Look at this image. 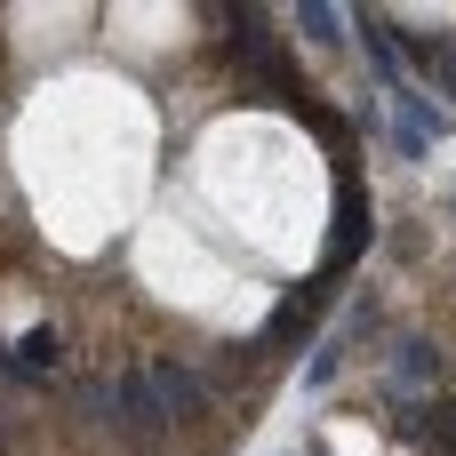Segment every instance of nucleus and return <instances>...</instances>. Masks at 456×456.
Returning <instances> with one entry per match:
<instances>
[{"label": "nucleus", "instance_id": "nucleus-4", "mask_svg": "<svg viewBox=\"0 0 456 456\" xmlns=\"http://www.w3.org/2000/svg\"><path fill=\"white\" fill-rule=\"evenodd\" d=\"M297 24H305V40H321V48H345V40H353V16H337V8H321V0H305Z\"/></svg>", "mask_w": 456, "mask_h": 456}, {"label": "nucleus", "instance_id": "nucleus-5", "mask_svg": "<svg viewBox=\"0 0 456 456\" xmlns=\"http://www.w3.org/2000/svg\"><path fill=\"white\" fill-rule=\"evenodd\" d=\"M337 369H345V345H321V353H313V369H305V385H313V393H321V385H329V377H337Z\"/></svg>", "mask_w": 456, "mask_h": 456}, {"label": "nucleus", "instance_id": "nucleus-6", "mask_svg": "<svg viewBox=\"0 0 456 456\" xmlns=\"http://www.w3.org/2000/svg\"><path fill=\"white\" fill-rule=\"evenodd\" d=\"M425 56H433V80H441V88L456 96V40H441V48H425Z\"/></svg>", "mask_w": 456, "mask_h": 456}, {"label": "nucleus", "instance_id": "nucleus-3", "mask_svg": "<svg viewBox=\"0 0 456 456\" xmlns=\"http://www.w3.org/2000/svg\"><path fill=\"white\" fill-rule=\"evenodd\" d=\"M393 377H401L393 393L425 409V401H433V385H441V353H433V337H401V345H393Z\"/></svg>", "mask_w": 456, "mask_h": 456}, {"label": "nucleus", "instance_id": "nucleus-7", "mask_svg": "<svg viewBox=\"0 0 456 456\" xmlns=\"http://www.w3.org/2000/svg\"><path fill=\"white\" fill-rule=\"evenodd\" d=\"M441 456H456V409H449V425H441Z\"/></svg>", "mask_w": 456, "mask_h": 456}, {"label": "nucleus", "instance_id": "nucleus-2", "mask_svg": "<svg viewBox=\"0 0 456 456\" xmlns=\"http://www.w3.org/2000/svg\"><path fill=\"white\" fill-rule=\"evenodd\" d=\"M433 136H441V104H433V96H417V88L401 80V88H393V144H401L409 160H425V152H433Z\"/></svg>", "mask_w": 456, "mask_h": 456}, {"label": "nucleus", "instance_id": "nucleus-1", "mask_svg": "<svg viewBox=\"0 0 456 456\" xmlns=\"http://www.w3.org/2000/svg\"><path fill=\"white\" fill-rule=\"evenodd\" d=\"M361 248H369V192L345 184V192H337V224H329V273H321V289H337V281L361 265Z\"/></svg>", "mask_w": 456, "mask_h": 456}]
</instances>
